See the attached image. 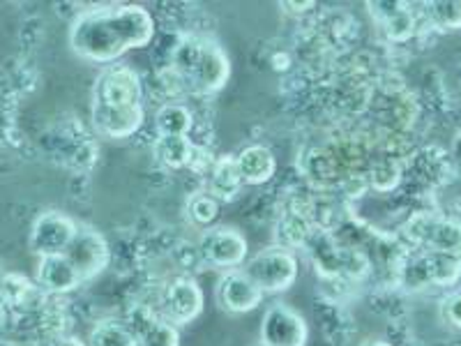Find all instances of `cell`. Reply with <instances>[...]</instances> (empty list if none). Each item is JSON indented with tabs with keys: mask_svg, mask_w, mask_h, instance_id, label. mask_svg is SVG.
<instances>
[{
	"mask_svg": "<svg viewBox=\"0 0 461 346\" xmlns=\"http://www.w3.org/2000/svg\"><path fill=\"white\" fill-rule=\"evenodd\" d=\"M440 314L450 325L461 328V291L459 294H450L440 303Z\"/></svg>",
	"mask_w": 461,
	"mask_h": 346,
	"instance_id": "25",
	"label": "cell"
},
{
	"mask_svg": "<svg viewBox=\"0 0 461 346\" xmlns=\"http://www.w3.org/2000/svg\"><path fill=\"white\" fill-rule=\"evenodd\" d=\"M192 150H194V143L187 137H158V143H155V155L168 168L187 167Z\"/></svg>",
	"mask_w": 461,
	"mask_h": 346,
	"instance_id": "19",
	"label": "cell"
},
{
	"mask_svg": "<svg viewBox=\"0 0 461 346\" xmlns=\"http://www.w3.org/2000/svg\"><path fill=\"white\" fill-rule=\"evenodd\" d=\"M5 316H7V305L3 303V298H0V325L5 323Z\"/></svg>",
	"mask_w": 461,
	"mask_h": 346,
	"instance_id": "28",
	"label": "cell"
},
{
	"mask_svg": "<svg viewBox=\"0 0 461 346\" xmlns=\"http://www.w3.org/2000/svg\"><path fill=\"white\" fill-rule=\"evenodd\" d=\"M187 213L196 224H215V220L220 217V199L210 192H199L189 199Z\"/></svg>",
	"mask_w": 461,
	"mask_h": 346,
	"instance_id": "23",
	"label": "cell"
},
{
	"mask_svg": "<svg viewBox=\"0 0 461 346\" xmlns=\"http://www.w3.org/2000/svg\"><path fill=\"white\" fill-rule=\"evenodd\" d=\"M399 180H402V168L394 159H383L369 171V183L378 192H390V189L397 187Z\"/></svg>",
	"mask_w": 461,
	"mask_h": 346,
	"instance_id": "24",
	"label": "cell"
},
{
	"mask_svg": "<svg viewBox=\"0 0 461 346\" xmlns=\"http://www.w3.org/2000/svg\"><path fill=\"white\" fill-rule=\"evenodd\" d=\"M422 273L427 282L436 287H450L461 278V257L429 252V257L422 261Z\"/></svg>",
	"mask_w": 461,
	"mask_h": 346,
	"instance_id": "16",
	"label": "cell"
},
{
	"mask_svg": "<svg viewBox=\"0 0 461 346\" xmlns=\"http://www.w3.org/2000/svg\"><path fill=\"white\" fill-rule=\"evenodd\" d=\"M155 37V19L146 7H95L69 28V47L90 63L109 65L130 49L148 47Z\"/></svg>",
	"mask_w": 461,
	"mask_h": 346,
	"instance_id": "1",
	"label": "cell"
},
{
	"mask_svg": "<svg viewBox=\"0 0 461 346\" xmlns=\"http://www.w3.org/2000/svg\"><path fill=\"white\" fill-rule=\"evenodd\" d=\"M194 121L187 106L183 105H167L155 115V127L159 137H187Z\"/></svg>",
	"mask_w": 461,
	"mask_h": 346,
	"instance_id": "18",
	"label": "cell"
},
{
	"mask_svg": "<svg viewBox=\"0 0 461 346\" xmlns=\"http://www.w3.org/2000/svg\"><path fill=\"white\" fill-rule=\"evenodd\" d=\"M362 346H393V344H390V341H385V340H367Z\"/></svg>",
	"mask_w": 461,
	"mask_h": 346,
	"instance_id": "27",
	"label": "cell"
},
{
	"mask_svg": "<svg viewBox=\"0 0 461 346\" xmlns=\"http://www.w3.org/2000/svg\"><path fill=\"white\" fill-rule=\"evenodd\" d=\"M32 294L35 287L22 275H5L0 282V298L7 307H26Z\"/></svg>",
	"mask_w": 461,
	"mask_h": 346,
	"instance_id": "22",
	"label": "cell"
},
{
	"mask_svg": "<svg viewBox=\"0 0 461 346\" xmlns=\"http://www.w3.org/2000/svg\"><path fill=\"white\" fill-rule=\"evenodd\" d=\"M203 288L194 279H176L167 287L162 298V319L173 325H185L203 312Z\"/></svg>",
	"mask_w": 461,
	"mask_h": 346,
	"instance_id": "10",
	"label": "cell"
},
{
	"mask_svg": "<svg viewBox=\"0 0 461 346\" xmlns=\"http://www.w3.org/2000/svg\"><path fill=\"white\" fill-rule=\"evenodd\" d=\"M88 346H139L137 332L122 321L106 319L95 325Z\"/></svg>",
	"mask_w": 461,
	"mask_h": 346,
	"instance_id": "17",
	"label": "cell"
},
{
	"mask_svg": "<svg viewBox=\"0 0 461 346\" xmlns=\"http://www.w3.org/2000/svg\"><path fill=\"white\" fill-rule=\"evenodd\" d=\"M139 346H180L178 325L168 323L167 319H150L137 332Z\"/></svg>",
	"mask_w": 461,
	"mask_h": 346,
	"instance_id": "20",
	"label": "cell"
},
{
	"mask_svg": "<svg viewBox=\"0 0 461 346\" xmlns=\"http://www.w3.org/2000/svg\"><path fill=\"white\" fill-rule=\"evenodd\" d=\"M93 111L143 109V84L139 74L125 65H113L95 81Z\"/></svg>",
	"mask_w": 461,
	"mask_h": 346,
	"instance_id": "4",
	"label": "cell"
},
{
	"mask_svg": "<svg viewBox=\"0 0 461 346\" xmlns=\"http://www.w3.org/2000/svg\"><path fill=\"white\" fill-rule=\"evenodd\" d=\"M310 337L307 321L288 305L267 307L261 321V346H304Z\"/></svg>",
	"mask_w": 461,
	"mask_h": 346,
	"instance_id": "7",
	"label": "cell"
},
{
	"mask_svg": "<svg viewBox=\"0 0 461 346\" xmlns=\"http://www.w3.org/2000/svg\"><path fill=\"white\" fill-rule=\"evenodd\" d=\"M35 282L44 294L63 296L74 291L84 279L65 254H53V257H42L37 261Z\"/></svg>",
	"mask_w": 461,
	"mask_h": 346,
	"instance_id": "12",
	"label": "cell"
},
{
	"mask_svg": "<svg viewBox=\"0 0 461 346\" xmlns=\"http://www.w3.org/2000/svg\"><path fill=\"white\" fill-rule=\"evenodd\" d=\"M47 346H88V344H86L84 340H79V337L63 335V337H56V340H51Z\"/></svg>",
	"mask_w": 461,
	"mask_h": 346,
	"instance_id": "26",
	"label": "cell"
},
{
	"mask_svg": "<svg viewBox=\"0 0 461 346\" xmlns=\"http://www.w3.org/2000/svg\"><path fill=\"white\" fill-rule=\"evenodd\" d=\"M201 257L215 268L236 270L247 261V241L240 231L212 226L201 238Z\"/></svg>",
	"mask_w": 461,
	"mask_h": 346,
	"instance_id": "8",
	"label": "cell"
},
{
	"mask_svg": "<svg viewBox=\"0 0 461 346\" xmlns=\"http://www.w3.org/2000/svg\"><path fill=\"white\" fill-rule=\"evenodd\" d=\"M236 164L245 185L267 183L277 171V159H275L273 152L263 146L245 148L236 158Z\"/></svg>",
	"mask_w": 461,
	"mask_h": 346,
	"instance_id": "13",
	"label": "cell"
},
{
	"mask_svg": "<svg viewBox=\"0 0 461 346\" xmlns=\"http://www.w3.org/2000/svg\"><path fill=\"white\" fill-rule=\"evenodd\" d=\"M263 291L242 270H229L217 284V303L229 314H247L261 305Z\"/></svg>",
	"mask_w": 461,
	"mask_h": 346,
	"instance_id": "11",
	"label": "cell"
},
{
	"mask_svg": "<svg viewBox=\"0 0 461 346\" xmlns=\"http://www.w3.org/2000/svg\"><path fill=\"white\" fill-rule=\"evenodd\" d=\"M242 273L252 279L263 294H282L288 287H294L298 279L300 266L295 254L288 247H267L257 257L245 261Z\"/></svg>",
	"mask_w": 461,
	"mask_h": 346,
	"instance_id": "3",
	"label": "cell"
},
{
	"mask_svg": "<svg viewBox=\"0 0 461 346\" xmlns=\"http://www.w3.org/2000/svg\"><path fill=\"white\" fill-rule=\"evenodd\" d=\"M409 236L427 252L461 257V222L420 213L409 222Z\"/></svg>",
	"mask_w": 461,
	"mask_h": 346,
	"instance_id": "6",
	"label": "cell"
},
{
	"mask_svg": "<svg viewBox=\"0 0 461 346\" xmlns=\"http://www.w3.org/2000/svg\"><path fill=\"white\" fill-rule=\"evenodd\" d=\"M208 192L212 196H217V199H233V196L240 192V187L245 183H242V176L240 171H238V164H236V158H220L215 159V164H212V168H210L208 173Z\"/></svg>",
	"mask_w": 461,
	"mask_h": 346,
	"instance_id": "15",
	"label": "cell"
},
{
	"mask_svg": "<svg viewBox=\"0 0 461 346\" xmlns=\"http://www.w3.org/2000/svg\"><path fill=\"white\" fill-rule=\"evenodd\" d=\"M422 14L431 26L438 31H459L461 28V0L456 3H425L422 5Z\"/></svg>",
	"mask_w": 461,
	"mask_h": 346,
	"instance_id": "21",
	"label": "cell"
},
{
	"mask_svg": "<svg viewBox=\"0 0 461 346\" xmlns=\"http://www.w3.org/2000/svg\"><path fill=\"white\" fill-rule=\"evenodd\" d=\"M369 10L376 14V19L394 42H403L415 32V16L409 5H402V3H378L376 5L372 3Z\"/></svg>",
	"mask_w": 461,
	"mask_h": 346,
	"instance_id": "14",
	"label": "cell"
},
{
	"mask_svg": "<svg viewBox=\"0 0 461 346\" xmlns=\"http://www.w3.org/2000/svg\"><path fill=\"white\" fill-rule=\"evenodd\" d=\"M77 231H79V224L72 217L65 215V213H58V210H47L32 222L28 247L40 259L65 254L69 242L77 236Z\"/></svg>",
	"mask_w": 461,
	"mask_h": 346,
	"instance_id": "5",
	"label": "cell"
},
{
	"mask_svg": "<svg viewBox=\"0 0 461 346\" xmlns=\"http://www.w3.org/2000/svg\"><path fill=\"white\" fill-rule=\"evenodd\" d=\"M65 257L72 261V266L79 270L81 279L88 282L109 266V245H106L104 236L100 231L90 229V226H79L74 241L65 250Z\"/></svg>",
	"mask_w": 461,
	"mask_h": 346,
	"instance_id": "9",
	"label": "cell"
},
{
	"mask_svg": "<svg viewBox=\"0 0 461 346\" xmlns=\"http://www.w3.org/2000/svg\"><path fill=\"white\" fill-rule=\"evenodd\" d=\"M173 72L196 93H217L230 77L224 49L208 37H185L173 51Z\"/></svg>",
	"mask_w": 461,
	"mask_h": 346,
	"instance_id": "2",
	"label": "cell"
}]
</instances>
